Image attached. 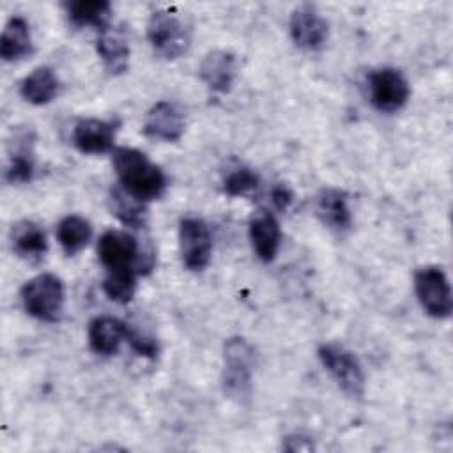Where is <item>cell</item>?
I'll use <instances>...</instances> for the list:
<instances>
[{"label": "cell", "mask_w": 453, "mask_h": 453, "mask_svg": "<svg viewBox=\"0 0 453 453\" xmlns=\"http://www.w3.org/2000/svg\"><path fill=\"white\" fill-rule=\"evenodd\" d=\"M14 149L9 154V163L5 168V179L11 184H23L30 182L34 177V152H32V140L27 133L19 134L14 140Z\"/></svg>", "instance_id": "cell-22"}, {"label": "cell", "mask_w": 453, "mask_h": 453, "mask_svg": "<svg viewBox=\"0 0 453 453\" xmlns=\"http://www.w3.org/2000/svg\"><path fill=\"white\" fill-rule=\"evenodd\" d=\"M283 449H287V451H311L313 449V442H311V439H308L304 435L294 434V435L285 437Z\"/></svg>", "instance_id": "cell-29"}, {"label": "cell", "mask_w": 453, "mask_h": 453, "mask_svg": "<svg viewBox=\"0 0 453 453\" xmlns=\"http://www.w3.org/2000/svg\"><path fill=\"white\" fill-rule=\"evenodd\" d=\"M32 53L30 25L23 16H12L5 23L0 37V57L5 62L19 60Z\"/></svg>", "instance_id": "cell-19"}, {"label": "cell", "mask_w": 453, "mask_h": 453, "mask_svg": "<svg viewBox=\"0 0 453 453\" xmlns=\"http://www.w3.org/2000/svg\"><path fill=\"white\" fill-rule=\"evenodd\" d=\"M19 94L30 104H48L58 94V78L51 67H35L28 76L21 80Z\"/></svg>", "instance_id": "cell-20"}, {"label": "cell", "mask_w": 453, "mask_h": 453, "mask_svg": "<svg viewBox=\"0 0 453 453\" xmlns=\"http://www.w3.org/2000/svg\"><path fill=\"white\" fill-rule=\"evenodd\" d=\"M110 211L115 214L126 226L131 228H142L147 219V207L145 202L138 200L131 193H127L124 188H113L108 196Z\"/></svg>", "instance_id": "cell-24"}, {"label": "cell", "mask_w": 453, "mask_h": 453, "mask_svg": "<svg viewBox=\"0 0 453 453\" xmlns=\"http://www.w3.org/2000/svg\"><path fill=\"white\" fill-rule=\"evenodd\" d=\"M200 80L209 90L225 94L232 88L237 76V58L226 50L209 51L200 64Z\"/></svg>", "instance_id": "cell-15"}, {"label": "cell", "mask_w": 453, "mask_h": 453, "mask_svg": "<svg viewBox=\"0 0 453 453\" xmlns=\"http://www.w3.org/2000/svg\"><path fill=\"white\" fill-rule=\"evenodd\" d=\"M260 186V177L255 170L248 166H239L232 170L223 180V191L230 196H244Z\"/></svg>", "instance_id": "cell-26"}, {"label": "cell", "mask_w": 453, "mask_h": 453, "mask_svg": "<svg viewBox=\"0 0 453 453\" xmlns=\"http://www.w3.org/2000/svg\"><path fill=\"white\" fill-rule=\"evenodd\" d=\"M90 239L92 226L85 218L78 214H69L62 218L57 225V241L67 255H76L78 251H81Z\"/></svg>", "instance_id": "cell-23"}, {"label": "cell", "mask_w": 453, "mask_h": 453, "mask_svg": "<svg viewBox=\"0 0 453 453\" xmlns=\"http://www.w3.org/2000/svg\"><path fill=\"white\" fill-rule=\"evenodd\" d=\"M127 338V324L111 315H99L88 324V345L99 356H113Z\"/></svg>", "instance_id": "cell-16"}, {"label": "cell", "mask_w": 453, "mask_h": 453, "mask_svg": "<svg viewBox=\"0 0 453 453\" xmlns=\"http://www.w3.org/2000/svg\"><path fill=\"white\" fill-rule=\"evenodd\" d=\"M317 356L324 370L345 395L350 398H361L365 395V372L352 350L342 343L326 342L319 345Z\"/></svg>", "instance_id": "cell-4"}, {"label": "cell", "mask_w": 453, "mask_h": 453, "mask_svg": "<svg viewBox=\"0 0 453 453\" xmlns=\"http://www.w3.org/2000/svg\"><path fill=\"white\" fill-rule=\"evenodd\" d=\"M366 81L370 103L382 113H395L402 110L411 97L407 78L395 67L373 69Z\"/></svg>", "instance_id": "cell-8"}, {"label": "cell", "mask_w": 453, "mask_h": 453, "mask_svg": "<svg viewBox=\"0 0 453 453\" xmlns=\"http://www.w3.org/2000/svg\"><path fill=\"white\" fill-rule=\"evenodd\" d=\"M103 290L108 299L126 304L134 297L136 274L134 273H106L103 280Z\"/></svg>", "instance_id": "cell-25"}, {"label": "cell", "mask_w": 453, "mask_h": 453, "mask_svg": "<svg viewBox=\"0 0 453 453\" xmlns=\"http://www.w3.org/2000/svg\"><path fill=\"white\" fill-rule=\"evenodd\" d=\"M97 257L106 273L142 274L152 267L143 260L136 237L124 230H106L97 241Z\"/></svg>", "instance_id": "cell-2"}, {"label": "cell", "mask_w": 453, "mask_h": 453, "mask_svg": "<svg viewBox=\"0 0 453 453\" xmlns=\"http://www.w3.org/2000/svg\"><path fill=\"white\" fill-rule=\"evenodd\" d=\"M288 30L294 44L306 51L320 50L329 35V25L313 5H299L292 11Z\"/></svg>", "instance_id": "cell-11"}, {"label": "cell", "mask_w": 453, "mask_h": 453, "mask_svg": "<svg viewBox=\"0 0 453 453\" xmlns=\"http://www.w3.org/2000/svg\"><path fill=\"white\" fill-rule=\"evenodd\" d=\"M147 39L152 50L166 60L179 58L184 55L191 44L189 30L186 25L172 12L157 9L150 14L147 21Z\"/></svg>", "instance_id": "cell-6"}, {"label": "cell", "mask_w": 453, "mask_h": 453, "mask_svg": "<svg viewBox=\"0 0 453 453\" xmlns=\"http://www.w3.org/2000/svg\"><path fill=\"white\" fill-rule=\"evenodd\" d=\"M67 19L76 28L92 27L97 32L111 27V4L106 0H73L64 4Z\"/></svg>", "instance_id": "cell-18"}, {"label": "cell", "mask_w": 453, "mask_h": 453, "mask_svg": "<svg viewBox=\"0 0 453 453\" xmlns=\"http://www.w3.org/2000/svg\"><path fill=\"white\" fill-rule=\"evenodd\" d=\"M96 50L110 74H122L127 69L131 50L129 39L122 28L108 27L106 30L99 32Z\"/></svg>", "instance_id": "cell-17"}, {"label": "cell", "mask_w": 453, "mask_h": 453, "mask_svg": "<svg viewBox=\"0 0 453 453\" xmlns=\"http://www.w3.org/2000/svg\"><path fill=\"white\" fill-rule=\"evenodd\" d=\"M319 219L333 232L345 234L352 228V212L347 195L338 188H324L315 198Z\"/></svg>", "instance_id": "cell-14"}, {"label": "cell", "mask_w": 453, "mask_h": 453, "mask_svg": "<svg viewBox=\"0 0 453 453\" xmlns=\"http://www.w3.org/2000/svg\"><path fill=\"white\" fill-rule=\"evenodd\" d=\"M179 253L186 269L203 271L212 253V235L200 218H182L179 223Z\"/></svg>", "instance_id": "cell-9"}, {"label": "cell", "mask_w": 453, "mask_h": 453, "mask_svg": "<svg viewBox=\"0 0 453 453\" xmlns=\"http://www.w3.org/2000/svg\"><path fill=\"white\" fill-rule=\"evenodd\" d=\"M250 241L255 255L269 264L276 258L281 244V228L273 212L258 209L250 218Z\"/></svg>", "instance_id": "cell-13"}, {"label": "cell", "mask_w": 453, "mask_h": 453, "mask_svg": "<svg viewBox=\"0 0 453 453\" xmlns=\"http://www.w3.org/2000/svg\"><path fill=\"white\" fill-rule=\"evenodd\" d=\"M111 163L120 188L138 200L147 203L165 193L168 184L165 172L142 150L133 147H115L111 150Z\"/></svg>", "instance_id": "cell-1"}, {"label": "cell", "mask_w": 453, "mask_h": 453, "mask_svg": "<svg viewBox=\"0 0 453 453\" xmlns=\"http://www.w3.org/2000/svg\"><path fill=\"white\" fill-rule=\"evenodd\" d=\"M25 311L42 322H57L64 310L65 290L58 276L42 273L28 281L19 290Z\"/></svg>", "instance_id": "cell-3"}, {"label": "cell", "mask_w": 453, "mask_h": 453, "mask_svg": "<svg viewBox=\"0 0 453 453\" xmlns=\"http://www.w3.org/2000/svg\"><path fill=\"white\" fill-rule=\"evenodd\" d=\"M292 200H294V193L287 184L278 182L271 188V202L274 203V207L278 211H287L288 205L292 203Z\"/></svg>", "instance_id": "cell-28"}, {"label": "cell", "mask_w": 453, "mask_h": 453, "mask_svg": "<svg viewBox=\"0 0 453 453\" xmlns=\"http://www.w3.org/2000/svg\"><path fill=\"white\" fill-rule=\"evenodd\" d=\"M126 342L131 345V349L140 354V356H145V357H154L157 354V342L145 334V333H140L136 329H131L127 326V338Z\"/></svg>", "instance_id": "cell-27"}, {"label": "cell", "mask_w": 453, "mask_h": 453, "mask_svg": "<svg viewBox=\"0 0 453 453\" xmlns=\"http://www.w3.org/2000/svg\"><path fill=\"white\" fill-rule=\"evenodd\" d=\"M414 292L421 308L434 319H448L453 310V296L448 276L437 265H425L414 273Z\"/></svg>", "instance_id": "cell-7"}, {"label": "cell", "mask_w": 453, "mask_h": 453, "mask_svg": "<svg viewBox=\"0 0 453 453\" xmlns=\"http://www.w3.org/2000/svg\"><path fill=\"white\" fill-rule=\"evenodd\" d=\"M11 242L14 253L27 260H39L48 250V241L44 230L28 219L18 221L11 228Z\"/></svg>", "instance_id": "cell-21"}, {"label": "cell", "mask_w": 453, "mask_h": 453, "mask_svg": "<svg viewBox=\"0 0 453 453\" xmlns=\"http://www.w3.org/2000/svg\"><path fill=\"white\" fill-rule=\"evenodd\" d=\"M186 129V113L173 101L154 103L143 119V134L161 142H177Z\"/></svg>", "instance_id": "cell-12"}, {"label": "cell", "mask_w": 453, "mask_h": 453, "mask_svg": "<svg viewBox=\"0 0 453 453\" xmlns=\"http://www.w3.org/2000/svg\"><path fill=\"white\" fill-rule=\"evenodd\" d=\"M255 368V349L241 336L223 345V388L230 396H248Z\"/></svg>", "instance_id": "cell-5"}, {"label": "cell", "mask_w": 453, "mask_h": 453, "mask_svg": "<svg viewBox=\"0 0 453 453\" xmlns=\"http://www.w3.org/2000/svg\"><path fill=\"white\" fill-rule=\"evenodd\" d=\"M119 120L115 119H80L73 127V145L83 154H104L113 150L115 136L119 131Z\"/></svg>", "instance_id": "cell-10"}]
</instances>
